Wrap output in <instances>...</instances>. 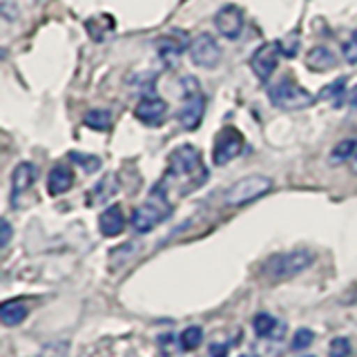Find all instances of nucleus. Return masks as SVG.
Segmentation results:
<instances>
[{
	"label": "nucleus",
	"mask_w": 357,
	"mask_h": 357,
	"mask_svg": "<svg viewBox=\"0 0 357 357\" xmlns=\"http://www.w3.org/2000/svg\"><path fill=\"white\" fill-rule=\"evenodd\" d=\"M172 215V204L167 201L163 188H154L150 197L134 210L132 215V228L137 232H152L159 223H163Z\"/></svg>",
	"instance_id": "f257e3e1"
},
{
	"label": "nucleus",
	"mask_w": 357,
	"mask_h": 357,
	"mask_svg": "<svg viewBox=\"0 0 357 357\" xmlns=\"http://www.w3.org/2000/svg\"><path fill=\"white\" fill-rule=\"evenodd\" d=\"M312 261H315V255L310 250H290L282 255H273L264 266V275L271 282H286V279H293L304 273Z\"/></svg>",
	"instance_id": "f03ea898"
},
{
	"label": "nucleus",
	"mask_w": 357,
	"mask_h": 357,
	"mask_svg": "<svg viewBox=\"0 0 357 357\" xmlns=\"http://www.w3.org/2000/svg\"><path fill=\"white\" fill-rule=\"evenodd\" d=\"M273 190V178H268L264 174H250V176H243L239 178L237 183H232L226 195H223V204L232 206V208H239L250 204V201L261 199L264 195H268Z\"/></svg>",
	"instance_id": "7ed1b4c3"
},
{
	"label": "nucleus",
	"mask_w": 357,
	"mask_h": 357,
	"mask_svg": "<svg viewBox=\"0 0 357 357\" xmlns=\"http://www.w3.org/2000/svg\"><path fill=\"white\" fill-rule=\"evenodd\" d=\"M271 103L279 109L286 112H297V109H306L317 100V96H312L306 87H301L299 83H295L293 78H284L277 85L271 87Z\"/></svg>",
	"instance_id": "20e7f679"
},
{
	"label": "nucleus",
	"mask_w": 357,
	"mask_h": 357,
	"mask_svg": "<svg viewBox=\"0 0 357 357\" xmlns=\"http://www.w3.org/2000/svg\"><path fill=\"white\" fill-rule=\"evenodd\" d=\"M206 114V96L201 94V87L195 78H183V103L178 109V126L183 130L192 132L201 126Z\"/></svg>",
	"instance_id": "39448f33"
},
{
	"label": "nucleus",
	"mask_w": 357,
	"mask_h": 357,
	"mask_svg": "<svg viewBox=\"0 0 357 357\" xmlns=\"http://www.w3.org/2000/svg\"><path fill=\"white\" fill-rule=\"evenodd\" d=\"M199 176H206L204 163H201V152L195 145H181L170 154V163H167V176L174 178H190L192 183H201Z\"/></svg>",
	"instance_id": "423d86ee"
},
{
	"label": "nucleus",
	"mask_w": 357,
	"mask_h": 357,
	"mask_svg": "<svg viewBox=\"0 0 357 357\" xmlns=\"http://www.w3.org/2000/svg\"><path fill=\"white\" fill-rule=\"evenodd\" d=\"M243 150V134L237 128H223L217 139L215 145H212V161L215 165H226L232 159H237Z\"/></svg>",
	"instance_id": "0eeeda50"
},
{
	"label": "nucleus",
	"mask_w": 357,
	"mask_h": 357,
	"mask_svg": "<svg viewBox=\"0 0 357 357\" xmlns=\"http://www.w3.org/2000/svg\"><path fill=\"white\" fill-rule=\"evenodd\" d=\"M190 59H192L197 67H204V70L217 67L221 61V47L215 36L212 33H199L192 45H190Z\"/></svg>",
	"instance_id": "6e6552de"
},
{
	"label": "nucleus",
	"mask_w": 357,
	"mask_h": 357,
	"mask_svg": "<svg viewBox=\"0 0 357 357\" xmlns=\"http://www.w3.org/2000/svg\"><path fill=\"white\" fill-rule=\"evenodd\" d=\"M279 56H282V52H279L277 43H264L261 47H257V52L250 56V67L259 81H268L273 76V72L277 70Z\"/></svg>",
	"instance_id": "1a4fd4ad"
},
{
	"label": "nucleus",
	"mask_w": 357,
	"mask_h": 357,
	"mask_svg": "<svg viewBox=\"0 0 357 357\" xmlns=\"http://www.w3.org/2000/svg\"><path fill=\"white\" fill-rule=\"evenodd\" d=\"M215 27L223 38L237 40L243 31V11L237 5H223L215 16Z\"/></svg>",
	"instance_id": "9d476101"
},
{
	"label": "nucleus",
	"mask_w": 357,
	"mask_h": 357,
	"mask_svg": "<svg viewBox=\"0 0 357 357\" xmlns=\"http://www.w3.org/2000/svg\"><path fill=\"white\" fill-rule=\"evenodd\" d=\"M134 116H137L143 126H161L167 116V103L159 96H145L141 103L134 109Z\"/></svg>",
	"instance_id": "9b49d317"
},
{
	"label": "nucleus",
	"mask_w": 357,
	"mask_h": 357,
	"mask_svg": "<svg viewBox=\"0 0 357 357\" xmlns=\"http://www.w3.org/2000/svg\"><path fill=\"white\" fill-rule=\"evenodd\" d=\"M38 176V170L33 163H18L14 174H11V199H18L22 192H27V190L33 185V181H36Z\"/></svg>",
	"instance_id": "f8f14e48"
},
{
	"label": "nucleus",
	"mask_w": 357,
	"mask_h": 357,
	"mask_svg": "<svg viewBox=\"0 0 357 357\" xmlns=\"http://www.w3.org/2000/svg\"><path fill=\"white\" fill-rule=\"evenodd\" d=\"M126 228V217H123L121 206H109L100 212L98 217V230L103 237H116Z\"/></svg>",
	"instance_id": "ddd939ff"
},
{
	"label": "nucleus",
	"mask_w": 357,
	"mask_h": 357,
	"mask_svg": "<svg viewBox=\"0 0 357 357\" xmlns=\"http://www.w3.org/2000/svg\"><path fill=\"white\" fill-rule=\"evenodd\" d=\"M185 47H188L185 33H172V36H163V38H159V43H156V52H159V56L167 65H172L178 59V56L183 54Z\"/></svg>",
	"instance_id": "4468645a"
},
{
	"label": "nucleus",
	"mask_w": 357,
	"mask_h": 357,
	"mask_svg": "<svg viewBox=\"0 0 357 357\" xmlns=\"http://www.w3.org/2000/svg\"><path fill=\"white\" fill-rule=\"evenodd\" d=\"M306 65L312 72H328L337 65V59H335V54L326 47V45H317V47H312L306 54Z\"/></svg>",
	"instance_id": "2eb2a0df"
},
{
	"label": "nucleus",
	"mask_w": 357,
	"mask_h": 357,
	"mask_svg": "<svg viewBox=\"0 0 357 357\" xmlns=\"http://www.w3.org/2000/svg\"><path fill=\"white\" fill-rule=\"evenodd\" d=\"M74 183V172L67 165H56L47 176V190L52 197L65 195Z\"/></svg>",
	"instance_id": "dca6fc26"
},
{
	"label": "nucleus",
	"mask_w": 357,
	"mask_h": 357,
	"mask_svg": "<svg viewBox=\"0 0 357 357\" xmlns=\"http://www.w3.org/2000/svg\"><path fill=\"white\" fill-rule=\"evenodd\" d=\"M27 315H29V308L18 299L5 301V304L0 306V321H3L5 326H18V324L27 319Z\"/></svg>",
	"instance_id": "f3484780"
},
{
	"label": "nucleus",
	"mask_w": 357,
	"mask_h": 357,
	"mask_svg": "<svg viewBox=\"0 0 357 357\" xmlns=\"http://www.w3.org/2000/svg\"><path fill=\"white\" fill-rule=\"evenodd\" d=\"M355 154H357V141H355V139H344V141H340V143L333 148V152H331V161H333V163H344V161L353 159Z\"/></svg>",
	"instance_id": "a211bd4d"
},
{
	"label": "nucleus",
	"mask_w": 357,
	"mask_h": 357,
	"mask_svg": "<svg viewBox=\"0 0 357 357\" xmlns=\"http://www.w3.org/2000/svg\"><path fill=\"white\" fill-rule=\"evenodd\" d=\"M85 126H89L92 130H98V132L109 130V126H112L109 109H92V112H87V114H85Z\"/></svg>",
	"instance_id": "6ab92c4d"
},
{
	"label": "nucleus",
	"mask_w": 357,
	"mask_h": 357,
	"mask_svg": "<svg viewBox=\"0 0 357 357\" xmlns=\"http://www.w3.org/2000/svg\"><path fill=\"white\" fill-rule=\"evenodd\" d=\"M201 342H204V331H201V326H188L181 337H178V344H181L183 351H195L201 346Z\"/></svg>",
	"instance_id": "aec40b11"
},
{
	"label": "nucleus",
	"mask_w": 357,
	"mask_h": 357,
	"mask_svg": "<svg viewBox=\"0 0 357 357\" xmlns=\"http://www.w3.org/2000/svg\"><path fill=\"white\" fill-rule=\"evenodd\" d=\"M252 326H255V333L259 335V337H268L275 326H277V321L273 315H268V312H257L255 319H252Z\"/></svg>",
	"instance_id": "412c9836"
},
{
	"label": "nucleus",
	"mask_w": 357,
	"mask_h": 357,
	"mask_svg": "<svg viewBox=\"0 0 357 357\" xmlns=\"http://www.w3.org/2000/svg\"><path fill=\"white\" fill-rule=\"evenodd\" d=\"M344 85H346V78H337V81H333L331 85L326 87H321V92H319V98H335V105H340L342 103V94H344Z\"/></svg>",
	"instance_id": "4be33fe9"
},
{
	"label": "nucleus",
	"mask_w": 357,
	"mask_h": 357,
	"mask_svg": "<svg viewBox=\"0 0 357 357\" xmlns=\"http://www.w3.org/2000/svg\"><path fill=\"white\" fill-rule=\"evenodd\" d=\"M328 355L331 357H351L353 355V346L346 337H335L328 346Z\"/></svg>",
	"instance_id": "5701e85b"
},
{
	"label": "nucleus",
	"mask_w": 357,
	"mask_h": 357,
	"mask_svg": "<svg viewBox=\"0 0 357 357\" xmlns=\"http://www.w3.org/2000/svg\"><path fill=\"white\" fill-rule=\"evenodd\" d=\"M70 159L74 163H78V165H83V170H87V172H96L98 167H100L98 156H87V154H81V152H72Z\"/></svg>",
	"instance_id": "b1692460"
},
{
	"label": "nucleus",
	"mask_w": 357,
	"mask_h": 357,
	"mask_svg": "<svg viewBox=\"0 0 357 357\" xmlns=\"http://www.w3.org/2000/svg\"><path fill=\"white\" fill-rule=\"evenodd\" d=\"M312 340H315V335H312V331H308V328H299L297 333H295V337H293V351H306L308 346L312 344Z\"/></svg>",
	"instance_id": "393cba45"
},
{
	"label": "nucleus",
	"mask_w": 357,
	"mask_h": 357,
	"mask_svg": "<svg viewBox=\"0 0 357 357\" xmlns=\"http://www.w3.org/2000/svg\"><path fill=\"white\" fill-rule=\"evenodd\" d=\"M67 351H70V342H54L45 346L38 357H67Z\"/></svg>",
	"instance_id": "a878e982"
},
{
	"label": "nucleus",
	"mask_w": 357,
	"mask_h": 357,
	"mask_svg": "<svg viewBox=\"0 0 357 357\" xmlns=\"http://www.w3.org/2000/svg\"><path fill=\"white\" fill-rule=\"evenodd\" d=\"M277 45H279V52L286 54L288 59H293V56L297 54V47H299L297 33H290V36H286V38H279Z\"/></svg>",
	"instance_id": "bb28decb"
},
{
	"label": "nucleus",
	"mask_w": 357,
	"mask_h": 357,
	"mask_svg": "<svg viewBox=\"0 0 357 357\" xmlns=\"http://www.w3.org/2000/svg\"><path fill=\"white\" fill-rule=\"evenodd\" d=\"M342 54H344V59L349 65H355L357 63V31H353L349 40L344 43V47H342Z\"/></svg>",
	"instance_id": "cd10ccee"
},
{
	"label": "nucleus",
	"mask_w": 357,
	"mask_h": 357,
	"mask_svg": "<svg viewBox=\"0 0 357 357\" xmlns=\"http://www.w3.org/2000/svg\"><path fill=\"white\" fill-rule=\"evenodd\" d=\"M9 239H11V226H9V221L3 219L0 221V248H7L9 245Z\"/></svg>",
	"instance_id": "c85d7f7f"
},
{
	"label": "nucleus",
	"mask_w": 357,
	"mask_h": 357,
	"mask_svg": "<svg viewBox=\"0 0 357 357\" xmlns=\"http://www.w3.org/2000/svg\"><path fill=\"white\" fill-rule=\"evenodd\" d=\"M230 344H212L210 346V357H226Z\"/></svg>",
	"instance_id": "c756f323"
},
{
	"label": "nucleus",
	"mask_w": 357,
	"mask_h": 357,
	"mask_svg": "<svg viewBox=\"0 0 357 357\" xmlns=\"http://www.w3.org/2000/svg\"><path fill=\"white\" fill-rule=\"evenodd\" d=\"M346 96H349V105L357 109V85H355V87L351 89V92H349V94H346Z\"/></svg>",
	"instance_id": "7c9ffc66"
},
{
	"label": "nucleus",
	"mask_w": 357,
	"mask_h": 357,
	"mask_svg": "<svg viewBox=\"0 0 357 357\" xmlns=\"http://www.w3.org/2000/svg\"><path fill=\"white\" fill-rule=\"evenodd\" d=\"M353 172L357 174V154L353 156Z\"/></svg>",
	"instance_id": "2f4dec72"
},
{
	"label": "nucleus",
	"mask_w": 357,
	"mask_h": 357,
	"mask_svg": "<svg viewBox=\"0 0 357 357\" xmlns=\"http://www.w3.org/2000/svg\"><path fill=\"white\" fill-rule=\"evenodd\" d=\"M241 357H257V355H241Z\"/></svg>",
	"instance_id": "473e14b6"
}]
</instances>
